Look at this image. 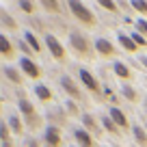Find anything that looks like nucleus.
I'll return each mask as SVG.
<instances>
[{
	"instance_id": "22",
	"label": "nucleus",
	"mask_w": 147,
	"mask_h": 147,
	"mask_svg": "<svg viewBox=\"0 0 147 147\" xmlns=\"http://www.w3.org/2000/svg\"><path fill=\"white\" fill-rule=\"evenodd\" d=\"M82 123H84V130H87V132H95L97 130V125H95V121H93L91 115H82Z\"/></svg>"
},
{
	"instance_id": "13",
	"label": "nucleus",
	"mask_w": 147,
	"mask_h": 147,
	"mask_svg": "<svg viewBox=\"0 0 147 147\" xmlns=\"http://www.w3.org/2000/svg\"><path fill=\"white\" fill-rule=\"evenodd\" d=\"M119 43L123 46V50H128V52H136L138 50V46L134 43V39L130 35H123V32H119Z\"/></svg>"
},
{
	"instance_id": "3",
	"label": "nucleus",
	"mask_w": 147,
	"mask_h": 147,
	"mask_svg": "<svg viewBox=\"0 0 147 147\" xmlns=\"http://www.w3.org/2000/svg\"><path fill=\"white\" fill-rule=\"evenodd\" d=\"M20 63V67H22V71L26 74L28 78H39V76H41V71H39V67H37V63H32L30 59H28V56H22V59L18 61Z\"/></svg>"
},
{
	"instance_id": "23",
	"label": "nucleus",
	"mask_w": 147,
	"mask_h": 147,
	"mask_svg": "<svg viewBox=\"0 0 147 147\" xmlns=\"http://www.w3.org/2000/svg\"><path fill=\"white\" fill-rule=\"evenodd\" d=\"M41 7L48 9V11H52V13H59V11H61V5L54 2V0H41Z\"/></svg>"
},
{
	"instance_id": "2",
	"label": "nucleus",
	"mask_w": 147,
	"mask_h": 147,
	"mask_svg": "<svg viewBox=\"0 0 147 147\" xmlns=\"http://www.w3.org/2000/svg\"><path fill=\"white\" fill-rule=\"evenodd\" d=\"M69 43H71V48L76 52H80V54H91L89 39L84 35H80V32H71V35H69Z\"/></svg>"
},
{
	"instance_id": "30",
	"label": "nucleus",
	"mask_w": 147,
	"mask_h": 147,
	"mask_svg": "<svg viewBox=\"0 0 147 147\" xmlns=\"http://www.w3.org/2000/svg\"><path fill=\"white\" fill-rule=\"evenodd\" d=\"M100 7H104V9H108V11H117V5L110 2V0H100Z\"/></svg>"
},
{
	"instance_id": "24",
	"label": "nucleus",
	"mask_w": 147,
	"mask_h": 147,
	"mask_svg": "<svg viewBox=\"0 0 147 147\" xmlns=\"http://www.w3.org/2000/svg\"><path fill=\"white\" fill-rule=\"evenodd\" d=\"M132 9H136L138 13H143L147 18V2H143V0H134V2H132Z\"/></svg>"
},
{
	"instance_id": "4",
	"label": "nucleus",
	"mask_w": 147,
	"mask_h": 147,
	"mask_svg": "<svg viewBox=\"0 0 147 147\" xmlns=\"http://www.w3.org/2000/svg\"><path fill=\"white\" fill-rule=\"evenodd\" d=\"M46 46L50 48V54L54 56V59H63L65 56V48L61 46V41L54 35H46Z\"/></svg>"
},
{
	"instance_id": "8",
	"label": "nucleus",
	"mask_w": 147,
	"mask_h": 147,
	"mask_svg": "<svg viewBox=\"0 0 147 147\" xmlns=\"http://www.w3.org/2000/svg\"><path fill=\"white\" fill-rule=\"evenodd\" d=\"M18 106H20V113H22V115L32 123V121H35V106H32L26 97H20V100H18Z\"/></svg>"
},
{
	"instance_id": "11",
	"label": "nucleus",
	"mask_w": 147,
	"mask_h": 147,
	"mask_svg": "<svg viewBox=\"0 0 147 147\" xmlns=\"http://www.w3.org/2000/svg\"><path fill=\"white\" fill-rule=\"evenodd\" d=\"M74 136H76V141L80 143V147H93V138L91 134L87 132V130H74Z\"/></svg>"
},
{
	"instance_id": "14",
	"label": "nucleus",
	"mask_w": 147,
	"mask_h": 147,
	"mask_svg": "<svg viewBox=\"0 0 147 147\" xmlns=\"http://www.w3.org/2000/svg\"><path fill=\"white\" fill-rule=\"evenodd\" d=\"M113 69H115V74L119 76V78H123V80H128L130 76H132V71L128 69V65H125V63H121V61H115Z\"/></svg>"
},
{
	"instance_id": "12",
	"label": "nucleus",
	"mask_w": 147,
	"mask_h": 147,
	"mask_svg": "<svg viewBox=\"0 0 147 147\" xmlns=\"http://www.w3.org/2000/svg\"><path fill=\"white\" fill-rule=\"evenodd\" d=\"M7 125H9V130L15 134V136H20V134L24 132V125H22V121H20V117H18V115H11V117H9V121H7Z\"/></svg>"
},
{
	"instance_id": "6",
	"label": "nucleus",
	"mask_w": 147,
	"mask_h": 147,
	"mask_svg": "<svg viewBox=\"0 0 147 147\" xmlns=\"http://www.w3.org/2000/svg\"><path fill=\"white\" fill-rule=\"evenodd\" d=\"M61 87L69 93V97H71V100H80V89H78V84L74 82L69 76H63V78H61Z\"/></svg>"
},
{
	"instance_id": "17",
	"label": "nucleus",
	"mask_w": 147,
	"mask_h": 147,
	"mask_svg": "<svg viewBox=\"0 0 147 147\" xmlns=\"http://www.w3.org/2000/svg\"><path fill=\"white\" fill-rule=\"evenodd\" d=\"M5 74H7V78H9L11 82H15V84L22 82V74H20L15 67H5Z\"/></svg>"
},
{
	"instance_id": "31",
	"label": "nucleus",
	"mask_w": 147,
	"mask_h": 147,
	"mask_svg": "<svg viewBox=\"0 0 147 147\" xmlns=\"http://www.w3.org/2000/svg\"><path fill=\"white\" fill-rule=\"evenodd\" d=\"M65 106H67V110L71 113V115H78V108H76V104H74V102H67Z\"/></svg>"
},
{
	"instance_id": "26",
	"label": "nucleus",
	"mask_w": 147,
	"mask_h": 147,
	"mask_svg": "<svg viewBox=\"0 0 147 147\" xmlns=\"http://www.w3.org/2000/svg\"><path fill=\"white\" fill-rule=\"evenodd\" d=\"M121 93H123V95H125V100H130V102H134V100H136V91H134L132 87H128V84H125V87L121 89Z\"/></svg>"
},
{
	"instance_id": "29",
	"label": "nucleus",
	"mask_w": 147,
	"mask_h": 147,
	"mask_svg": "<svg viewBox=\"0 0 147 147\" xmlns=\"http://www.w3.org/2000/svg\"><path fill=\"white\" fill-rule=\"evenodd\" d=\"M0 18L5 20V24H7L9 28H15V22H13V20L9 18V15H7V11H5V9H0Z\"/></svg>"
},
{
	"instance_id": "32",
	"label": "nucleus",
	"mask_w": 147,
	"mask_h": 147,
	"mask_svg": "<svg viewBox=\"0 0 147 147\" xmlns=\"http://www.w3.org/2000/svg\"><path fill=\"white\" fill-rule=\"evenodd\" d=\"M30 147H39V143H37V141H32V143H30Z\"/></svg>"
},
{
	"instance_id": "7",
	"label": "nucleus",
	"mask_w": 147,
	"mask_h": 147,
	"mask_svg": "<svg viewBox=\"0 0 147 147\" xmlns=\"http://www.w3.org/2000/svg\"><path fill=\"white\" fill-rule=\"evenodd\" d=\"M108 117H110L113 121H115V125H117V128H128V117L123 115V110H121V108H117V106H110Z\"/></svg>"
},
{
	"instance_id": "5",
	"label": "nucleus",
	"mask_w": 147,
	"mask_h": 147,
	"mask_svg": "<svg viewBox=\"0 0 147 147\" xmlns=\"http://www.w3.org/2000/svg\"><path fill=\"white\" fill-rule=\"evenodd\" d=\"M43 138H46V147H59L61 145V130L56 125H50L46 130V134H43Z\"/></svg>"
},
{
	"instance_id": "21",
	"label": "nucleus",
	"mask_w": 147,
	"mask_h": 147,
	"mask_svg": "<svg viewBox=\"0 0 147 147\" xmlns=\"http://www.w3.org/2000/svg\"><path fill=\"white\" fill-rule=\"evenodd\" d=\"M9 138H11V130H9V125L5 123V121H0V141L5 143H9Z\"/></svg>"
},
{
	"instance_id": "15",
	"label": "nucleus",
	"mask_w": 147,
	"mask_h": 147,
	"mask_svg": "<svg viewBox=\"0 0 147 147\" xmlns=\"http://www.w3.org/2000/svg\"><path fill=\"white\" fill-rule=\"evenodd\" d=\"M132 134H134V141H136L141 147H147V132L141 128V125H134V128H132Z\"/></svg>"
},
{
	"instance_id": "10",
	"label": "nucleus",
	"mask_w": 147,
	"mask_h": 147,
	"mask_svg": "<svg viewBox=\"0 0 147 147\" xmlns=\"http://www.w3.org/2000/svg\"><path fill=\"white\" fill-rule=\"evenodd\" d=\"M95 50L100 52V54H104V56L115 54V46H113L108 39H97V41H95Z\"/></svg>"
},
{
	"instance_id": "25",
	"label": "nucleus",
	"mask_w": 147,
	"mask_h": 147,
	"mask_svg": "<svg viewBox=\"0 0 147 147\" xmlns=\"http://www.w3.org/2000/svg\"><path fill=\"white\" fill-rule=\"evenodd\" d=\"M130 37H132V39H134V43H136L138 48H141V46H147V39H145V37H143V35H141V32H138V30H134V32H132V35H130Z\"/></svg>"
},
{
	"instance_id": "1",
	"label": "nucleus",
	"mask_w": 147,
	"mask_h": 147,
	"mask_svg": "<svg viewBox=\"0 0 147 147\" xmlns=\"http://www.w3.org/2000/svg\"><path fill=\"white\" fill-rule=\"evenodd\" d=\"M67 7H69V11H71L80 22H84L87 26H93V24H95V15L91 13V9H89L87 5H82L78 0H71V2H67Z\"/></svg>"
},
{
	"instance_id": "20",
	"label": "nucleus",
	"mask_w": 147,
	"mask_h": 147,
	"mask_svg": "<svg viewBox=\"0 0 147 147\" xmlns=\"http://www.w3.org/2000/svg\"><path fill=\"white\" fill-rule=\"evenodd\" d=\"M102 125H104V128H106V132H110V134H115L117 130H119V128L115 125V121L110 119L108 115H104V117H102Z\"/></svg>"
},
{
	"instance_id": "16",
	"label": "nucleus",
	"mask_w": 147,
	"mask_h": 147,
	"mask_svg": "<svg viewBox=\"0 0 147 147\" xmlns=\"http://www.w3.org/2000/svg\"><path fill=\"white\" fill-rule=\"evenodd\" d=\"M35 95L39 97L41 102H48V100H52V91L46 87V84H37V87H35Z\"/></svg>"
},
{
	"instance_id": "19",
	"label": "nucleus",
	"mask_w": 147,
	"mask_h": 147,
	"mask_svg": "<svg viewBox=\"0 0 147 147\" xmlns=\"http://www.w3.org/2000/svg\"><path fill=\"white\" fill-rule=\"evenodd\" d=\"M24 41L28 43V48H30V50H35V52L41 50V46H39V41H37V37L32 35V32H26V35H24Z\"/></svg>"
},
{
	"instance_id": "27",
	"label": "nucleus",
	"mask_w": 147,
	"mask_h": 147,
	"mask_svg": "<svg viewBox=\"0 0 147 147\" xmlns=\"http://www.w3.org/2000/svg\"><path fill=\"white\" fill-rule=\"evenodd\" d=\"M18 7L24 11V13H32L35 11V5L32 2H26V0H22V2H18Z\"/></svg>"
},
{
	"instance_id": "9",
	"label": "nucleus",
	"mask_w": 147,
	"mask_h": 147,
	"mask_svg": "<svg viewBox=\"0 0 147 147\" xmlns=\"http://www.w3.org/2000/svg\"><path fill=\"white\" fill-rule=\"evenodd\" d=\"M80 80H82V84H84L87 89H91V91H95V93L100 91V84L95 82V78H93L87 69H80Z\"/></svg>"
},
{
	"instance_id": "18",
	"label": "nucleus",
	"mask_w": 147,
	"mask_h": 147,
	"mask_svg": "<svg viewBox=\"0 0 147 147\" xmlns=\"http://www.w3.org/2000/svg\"><path fill=\"white\" fill-rule=\"evenodd\" d=\"M0 54H5V56H11V54H13V48H11L9 39H7L5 35H0Z\"/></svg>"
},
{
	"instance_id": "33",
	"label": "nucleus",
	"mask_w": 147,
	"mask_h": 147,
	"mask_svg": "<svg viewBox=\"0 0 147 147\" xmlns=\"http://www.w3.org/2000/svg\"><path fill=\"white\" fill-rule=\"evenodd\" d=\"M141 63H143V65H145V67H147V59H141Z\"/></svg>"
},
{
	"instance_id": "28",
	"label": "nucleus",
	"mask_w": 147,
	"mask_h": 147,
	"mask_svg": "<svg viewBox=\"0 0 147 147\" xmlns=\"http://www.w3.org/2000/svg\"><path fill=\"white\" fill-rule=\"evenodd\" d=\"M136 30L141 32L143 37H147V22L145 20H136Z\"/></svg>"
}]
</instances>
